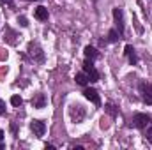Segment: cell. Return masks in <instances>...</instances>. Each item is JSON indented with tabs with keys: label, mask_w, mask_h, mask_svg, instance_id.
I'll use <instances>...</instances> for the list:
<instances>
[{
	"label": "cell",
	"mask_w": 152,
	"mask_h": 150,
	"mask_svg": "<svg viewBox=\"0 0 152 150\" xmlns=\"http://www.w3.org/2000/svg\"><path fill=\"white\" fill-rule=\"evenodd\" d=\"M4 149V143H2V141H0V150Z\"/></svg>",
	"instance_id": "cell-22"
},
{
	"label": "cell",
	"mask_w": 152,
	"mask_h": 150,
	"mask_svg": "<svg viewBox=\"0 0 152 150\" xmlns=\"http://www.w3.org/2000/svg\"><path fill=\"white\" fill-rule=\"evenodd\" d=\"M124 53H126V57L129 58L131 66H134V64H136V55H134V48H133L131 44H127V46H126V51H124Z\"/></svg>",
	"instance_id": "cell-10"
},
{
	"label": "cell",
	"mask_w": 152,
	"mask_h": 150,
	"mask_svg": "<svg viewBox=\"0 0 152 150\" xmlns=\"http://www.w3.org/2000/svg\"><path fill=\"white\" fill-rule=\"evenodd\" d=\"M4 113H5V103L0 99V115H4Z\"/></svg>",
	"instance_id": "cell-18"
},
{
	"label": "cell",
	"mask_w": 152,
	"mask_h": 150,
	"mask_svg": "<svg viewBox=\"0 0 152 150\" xmlns=\"http://www.w3.org/2000/svg\"><path fill=\"white\" fill-rule=\"evenodd\" d=\"M4 140V131H0V141Z\"/></svg>",
	"instance_id": "cell-21"
},
{
	"label": "cell",
	"mask_w": 152,
	"mask_h": 150,
	"mask_svg": "<svg viewBox=\"0 0 152 150\" xmlns=\"http://www.w3.org/2000/svg\"><path fill=\"white\" fill-rule=\"evenodd\" d=\"M34 18L39 20V21H46V20H48V9L42 7V5H39L37 9L34 11Z\"/></svg>",
	"instance_id": "cell-8"
},
{
	"label": "cell",
	"mask_w": 152,
	"mask_h": 150,
	"mask_svg": "<svg viewBox=\"0 0 152 150\" xmlns=\"http://www.w3.org/2000/svg\"><path fill=\"white\" fill-rule=\"evenodd\" d=\"M28 53H30V57H34L36 60H39V62L44 58V55H42L41 48H39L36 42H30V44H28Z\"/></svg>",
	"instance_id": "cell-7"
},
{
	"label": "cell",
	"mask_w": 152,
	"mask_h": 150,
	"mask_svg": "<svg viewBox=\"0 0 152 150\" xmlns=\"http://www.w3.org/2000/svg\"><path fill=\"white\" fill-rule=\"evenodd\" d=\"M140 90H142V94H143V101L147 103V104H152V85L149 83H140Z\"/></svg>",
	"instance_id": "cell-6"
},
{
	"label": "cell",
	"mask_w": 152,
	"mask_h": 150,
	"mask_svg": "<svg viewBox=\"0 0 152 150\" xmlns=\"http://www.w3.org/2000/svg\"><path fill=\"white\" fill-rule=\"evenodd\" d=\"M118 36H120V34H118V32H117V30H110V32H108V41H110V42H117V41H118Z\"/></svg>",
	"instance_id": "cell-13"
},
{
	"label": "cell",
	"mask_w": 152,
	"mask_h": 150,
	"mask_svg": "<svg viewBox=\"0 0 152 150\" xmlns=\"http://www.w3.org/2000/svg\"><path fill=\"white\" fill-rule=\"evenodd\" d=\"M21 103H23V99H21L20 95H12V97H11V104H12V106H21Z\"/></svg>",
	"instance_id": "cell-15"
},
{
	"label": "cell",
	"mask_w": 152,
	"mask_h": 150,
	"mask_svg": "<svg viewBox=\"0 0 152 150\" xmlns=\"http://www.w3.org/2000/svg\"><path fill=\"white\" fill-rule=\"evenodd\" d=\"M101 127H103V129H106V127H108V122H106V118H104V117L101 118Z\"/></svg>",
	"instance_id": "cell-19"
},
{
	"label": "cell",
	"mask_w": 152,
	"mask_h": 150,
	"mask_svg": "<svg viewBox=\"0 0 152 150\" xmlns=\"http://www.w3.org/2000/svg\"><path fill=\"white\" fill-rule=\"evenodd\" d=\"M34 2H37V0H34Z\"/></svg>",
	"instance_id": "cell-23"
},
{
	"label": "cell",
	"mask_w": 152,
	"mask_h": 150,
	"mask_svg": "<svg viewBox=\"0 0 152 150\" xmlns=\"http://www.w3.org/2000/svg\"><path fill=\"white\" fill-rule=\"evenodd\" d=\"M75 81L78 83V85H81V87H85L87 83H88V76H87V73H78L75 78Z\"/></svg>",
	"instance_id": "cell-12"
},
{
	"label": "cell",
	"mask_w": 152,
	"mask_h": 150,
	"mask_svg": "<svg viewBox=\"0 0 152 150\" xmlns=\"http://www.w3.org/2000/svg\"><path fill=\"white\" fill-rule=\"evenodd\" d=\"M113 18H115V23H117V32L120 36H124V12H122L120 7L113 9Z\"/></svg>",
	"instance_id": "cell-3"
},
{
	"label": "cell",
	"mask_w": 152,
	"mask_h": 150,
	"mask_svg": "<svg viewBox=\"0 0 152 150\" xmlns=\"http://www.w3.org/2000/svg\"><path fill=\"white\" fill-rule=\"evenodd\" d=\"M149 124H151V117L145 115V113H136V115L133 117V125H134L136 129H145Z\"/></svg>",
	"instance_id": "cell-2"
},
{
	"label": "cell",
	"mask_w": 152,
	"mask_h": 150,
	"mask_svg": "<svg viewBox=\"0 0 152 150\" xmlns=\"http://www.w3.org/2000/svg\"><path fill=\"white\" fill-rule=\"evenodd\" d=\"M104 110H106V113H108L110 117H115V115H117V110H115V106L112 103H108V104L104 106Z\"/></svg>",
	"instance_id": "cell-14"
},
{
	"label": "cell",
	"mask_w": 152,
	"mask_h": 150,
	"mask_svg": "<svg viewBox=\"0 0 152 150\" xmlns=\"http://www.w3.org/2000/svg\"><path fill=\"white\" fill-rule=\"evenodd\" d=\"M145 138H147V141H152V124L147 125V133H145Z\"/></svg>",
	"instance_id": "cell-16"
},
{
	"label": "cell",
	"mask_w": 152,
	"mask_h": 150,
	"mask_svg": "<svg viewBox=\"0 0 152 150\" xmlns=\"http://www.w3.org/2000/svg\"><path fill=\"white\" fill-rule=\"evenodd\" d=\"M32 104H34V108H44V104H46L44 94H37V95L32 99Z\"/></svg>",
	"instance_id": "cell-11"
},
{
	"label": "cell",
	"mask_w": 152,
	"mask_h": 150,
	"mask_svg": "<svg viewBox=\"0 0 152 150\" xmlns=\"http://www.w3.org/2000/svg\"><path fill=\"white\" fill-rule=\"evenodd\" d=\"M18 23H20L21 27H27V25H28V21H27L25 16H18Z\"/></svg>",
	"instance_id": "cell-17"
},
{
	"label": "cell",
	"mask_w": 152,
	"mask_h": 150,
	"mask_svg": "<svg viewBox=\"0 0 152 150\" xmlns=\"http://www.w3.org/2000/svg\"><path fill=\"white\" fill-rule=\"evenodd\" d=\"M0 2H2V4H7V5H11V7L14 5V2H12V0H0Z\"/></svg>",
	"instance_id": "cell-20"
},
{
	"label": "cell",
	"mask_w": 152,
	"mask_h": 150,
	"mask_svg": "<svg viewBox=\"0 0 152 150\" xmlns=\"http://www.w3.org/2000/svg\"><path fill=\"white\" fill-rule=\"evenodd\" d=\"M83 53H85V57H87V58H90V60H96V58L99 57V51H97L94 46H85Z\"/></svg>",
	"instance_id": "cell-9"
},
{
	"label": "cell",
	"mask_w": 152,
	"mask_h": 150,
	"mask_svg": "<svg viewBox=\"0 0 152 150\" xmlns=\"http://www.w3.org/2000/svg\"><path fill=\"white\" fill-rule=\"evenodd\" d=\"M83 95H85V99H88L92 104H96V106L101 104V97H99L97 90H94V88H85V90H83Z\"/></svg>",
	"instance_id": "cell-4"
},
{
	"label": "cell",
	"mask_w": 152,
	"mask_h": 150,
	"mask_svg": "<svg viewBox=\"0 0 152 150\" xmlns=\"http://www.w3.org/2000/svg\"><path fill=\"white\" fill-rule=\"evenodd\" d=\"M30 129H32V133H34L37 138H41V136L46 133V125H44V122H41V120H32Z\"/></svg>",
	"instance_id": "cell-5"
},
{
	"label": "cell",
	"mask_w": 152,
	"mask_h": 150,
	"mask_svg": "<svg viewBox=\"0 0 152 150\" xmlns=\"http://www.w3.org/2000/svg\"><path fill=\"white\" fill-rule=\"evenodd\" d=\"M83 71L88 76V81H99V73H97V69L94 67V64H92L90 58H87V60L83 62Z\"/></svg>",
	"instance_id": "cell-1"
}]
</instances>
